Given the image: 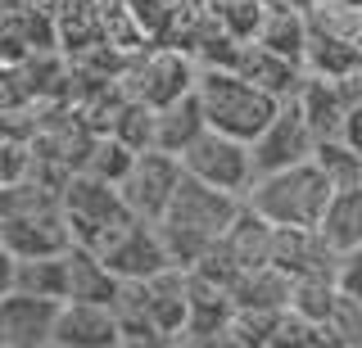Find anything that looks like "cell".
<instances>
[{
	"label": "cell",
	"mask_w": 362,
	"mask_h": 348,
	"mask_svg": "<svg viewBox=\"0 0 362 348\" xmlns=\"http://www.w3.org/2000/svg\"><path fill=\"white\" fill-rule=\"evenodd\" d=\"M331 195H335V181L313 159V163L286 167V172L258 176L254 190L245 195V204L263 212L272 227H322Z\"/></svg>",
	"instance_id": "cell-1"
},
{
	"label": "cell",
	"mask_w": 362,
	"mask_h": 348,
	"mask_svg": "<svg viewBox=\"0 0 362 348\" xmlns=\"http://www.w3.org/2000/svg\"><path fill=\"white\" fill-rule=\"evenodd\" d=\"M199 100L209 114L213 131H226L235 140L254 145L267 131V122L281 114V100H272L267 91H258L245 73L235 68H199Z\"/></svg>",
	"instance_id": "cell-2"
},
{
	"label": "cell",
	"mask_w": 362,
	"mask_h": 348,
	"mask_svg": "<svg viewBox=\"0 0 362 348\" xmlns=\"http://www.w3.org/2000/svg\"><path fill=\"white\" fill-rule=\"evenodd\" d=\"M64 212H68V227H73V240L86 244V249H105V244L118 235L122 227H132L136 212L122 199V186L100 181L90 172H77L73 181L64 186Z\"/></svg>",
	"instance_id": "cell-3"
},
{
	"label": "cell",
	"mask_w": 362,
	"mask_h": 348,
	"mask_svg": "<svg viewBox=\"0 0 362 348\" xmlns=\"http://www.w3.org/2000/svg\"><path fill=\"white\" fill-rule=\"evenodd\" d=\"M195 86H199V64L190 59L186 50H177V46L141 50L132 59L127 77H122V91H127L132 100H141V104H150V109L177 104V100L190 95Z\"/></svg>",
	"instance_id": "cell-4"
},
{
	"label": "cell",
	"mask_w": 362,
	"mask_h": 348,
	"mask_svg": "<svg viewBox=\"0 0 362 348\" xmlns=\"http://www.w3.org/2000/svg\"><path fill=\"white\" fill-rule=\"evenodd\" d=\"M181 163H186L190 176H199V181H209V186H218V190H231V195H240V199L258 181L254 145L226 136V131H213V127L204 131L186 154H181Z\"/></svg>",
	"instance_id": "cell-5"
},
{
	"label": "cell",
	"mask_w": 362,
	"mask_h": 348,
	"mask_svg": "<svg viewBox=\"0 0 362 348\" xmlns=\"http://www.w3.org/2000/svg\"><path fill=\"white\" fill-rule=\"evenodd\" d=\"M181 176H186V163H181L177 154L145 150L141 159H136L132 176L122 181V199H127V208L141 222H163L168 208H173V199H177Z\"/></svg>",
	"instance_id": "cell-6"
},
{
	"label": "cell",
	"mask_w": 362,
	"mask_h": 348,
	"mask_svg": "<svg viewBox=\"0 0 362 348\" xmlns=\"http://www.w3.org/2000/svg\"><path fill=\"white\" fill-rule=\"evenodd\" d=\"M317 131L308 127L303 109L294 104H281V114L267 122V131L254 140V167L258 176L267 172H286V167H299V163H313L317 159Z\"/></svg>",
	"instance_id": "cell-7"
},
{
	"label": "cell",
	"mask_w": 362,
	"mask_h": 348,
	"mask_svg": "<svg viewBox=\"0 0 362 348\" xmlns=\"http://www.w3.org/2000/svg\"><path fill=\"white\" fill-rule=\"evenodd\" d=\"M240 208H245L240 195H231V190H218V186H209V181H199V176L186 172L163 222H177V227H186V231H199V235H213V240H222L226 227L240 217Z\"/></svg>",
	"instance_id": "cell-8"
},
{
	"label": "cell",
	"mask_w": 362,
	"mask_h": 348,
	"mask_svg": "<svg viewBox=\"0 0 362 348\" xmlns=\"http://www.w3.org/2000/svg\"><path fill=\"white\" fill-rule=\"evenodd\" d=\"M0 240H5V258H59V253H68L77 244L64 204L5 217L0 222Z\"/></svg>",
	"instance_id": "cell-9"
},
{
	"label": "cell",
	"mask_w": 362,
	"mask_h": 348,
	"mask_svg": "<svg viewBox=\"0 0 362 348\" xmlns=\"http://www.w3.org/2000/svg\"><path fill=\"white\" fill-rule=\"evenodd\" d=\"M100 258H105V263L113 267V276H122V280H150V276L173 267L158 222H141V217L113 235L105 249H100Z\"/></svg>",
	"instance_id": "cell-10"
},
{
	"label": "cell",
	"mask_w": 362,
	"mask_h": 348,
	"mask_svg": "<svg viewBox=\"0 0 362 348\" xmlns=\"http://www.w3.org/2000/svg\"><path fill=\"white\" fill-rule=\"evenodd\" d=\"M64 303L23 294V289H5L0 303V330H5V348H54V325H59Z\"/></svg>",
	"instance_id": "cell-11"
},
{
	"label": "cell",
	"mask_w": 362,
	"mask_h": 348,
	"mask_svg": "<svg viewBox=\"0 0 362 348\" xmlns=\"http://www.w3.org/2000/svg\"><path fill=\"white\" fill-rule=\"evenodd\" d=\"M272 263H276L281 272H290L294 280H317V276L339 280L344 253H335L331 244L322 240V231H317V227H276Z\"/></svg>",
	"instance_id": "cell-12"
},
{
	"label": "cell",
	"mask_w": 362,
	"mask_h": 348,
	"mask_svg": "<svg viewBox=\"0 0 362 348\" xmlns=\"http://www.w3.org/2000/svg\"><path fill=\"white\" fill-rule=\"evenodd\" d=\"M54 348H122V321L109 303L68 299L54 325Z\"/></svg>",
	"instance_id": "cell-13"
},
{
	"label": "cell",
	"mask_w": 362,
	"mask_h": 348,
	"mask_svg": "<svg viewBox=\"0 0 362 348\" xmlns=\"http://www.w3.org/2000/svg\"><path fill=\"white\" fill-rule=\"evenodd\" d=\"M235 73H245L249 82L258 86V91H267L272 100H281V104L299 100V91L308 86V77H313L303 64H294V59H286V54L258 46V41H249V46H245L240 64H235Z\"/></svg>",
	"instance_id": "cell-14"
},
{
	"label": "cell",
	"mask_w": 362,
	"mask_h": 348,
	"mask_svg": "<svg viewBox=\"0 0 362 348\" xmlns=\"http://www.w3.org/2000/svg\"><path fill=\"white\" fill-rule=\"evenodd\" d=\"M141 294H145V312L163 335L181 340L190 325V272L186 267H168L150 280H141Z\"/></svg>",
	"instance_id": "cell-15"
},
{
	"label": "cell",
	"mask_w": 362,
	"mask_h": 348,
	"mask_svg": "<svg viewBox=\"0 0 362 348\" xmlns=\"http://www.w3.org/2000/svg\"><path fill=\"white\" fill-rule=\"evenodd\" d=\"M122 294V276H113V267L86 244L68 249V299L77 303H118Z\"/></svg>",
	"instance_id": "cell-16"
},
{
	"label": "cell",
	"mask_w": 362,
	"mask_h": 348,
	"mask_svg": "<svg viewBox=\"0 0 362 348\" xmlns=\"http://www.w3.org/2000/svg\"><path fill=\"white\" fill-rule=\"evenodd\" d=\"M254 41L308 68V41H313V23H308V14H303V9L286 5V0H267V18H263V28H258V37H254Z\"/></svg>",
	"instance_id": "cell-17"
},
{
	"label": "cell",
	"mask_w": 362,
	"mask_h": 348,
	"mask_svg": "<svg viewBox=\"0 0 362 348\" xmlns=\"http://www.w3.org/2000/svg\"><path fill=\"white\" fill-rule=\"evenodd\" d=\"M294 104L303 109L308 127L317 131V140H331V136H344V118H349V100L339 91L335 77H308V86L299 91Z\"/></svg>",
	"instance_id": "cell-18"
},
{
	"label": "cell",
	"mask_w": 362,
	"mask_h": 348,
	"mask_svg": "<svg viewBox=\"0 0 362 348\" xmlns=\"http://www.w3.org/2000/svg\"><path fill=\"white\" fill-rule=\"evenodd\" d=\"M235 308H267V312H290L294 303V276L281 272L276 263H263V267H249V272L235 280L231 289Z\"/></svg>",
	"instance_id": "cell-19"
},
{
	"label": "cell",
	"mask_w": 362,
	"mask_h": 348,
	"mask_svg": "<svg viewBox=\"0 0 362 348\" xmlns=\"http://www.w3.org/2000/svg\"><path fill=\"white\" fill-rule=\"evenodd\" d=\"M5 289H23V294L68 303V253H59V258H9Z\"/></svg>",
	"instance_id": "cell-20"
},
{
	"label": "cell",
	"mask_w": 362,
	"mask_h": 348,
	"mask_svg": "<svg viewBox=\"0 0 362 348\" xmlns=\"http://www.w3.org/2000/svg\"><path fill=\"white\" fill-rule=\"evenodd\" d=\"M204 131H209V114H204L199 91H190V95H181L177 104L158 109V145H154V150H168V154L181 159Z\"/></svg>",
	"instance_id": "cell-21"
},
{
	"label": "cell",
	"mask_w": 362,
	"mask_h": 348,
	"mask_svg": "<svg viewBox=\"0 0 362 348\" xmlns=\"http://www.w3.org/2000/svg\"><path fill=\"white\" fill-rule=\"evenodd\" d=\"M317 231L335 253H358L362 249V186H339Z\"/></svg>",
	"instance_id": "cell-22"
},
{
	"label": "cell",
	"mask_w": 362,
	"mask_h": 348,
	"mask_svg": "<svg viewBox=\"0 0 362 348\" xmlns=\"http://www.w3.org/2000/svg\"><path fill=\"white\" fill-rule=\"evenodd\" d=\"M222 244L231 249L235 258H240V267H263L272 263V244H276V227L263 217V212H254V208H240V217L226 227L222 235Z\"/></svg>",
	"instance_id": "cell-23"
},
{
	"label": "cell",
	"mask_w": 362,
	"mask_h": 348,
	"mask_svg": "<svg viewBox=\"0 0 362 348\" xmlns=\"http://www.w3.org/2000/svg\"><path fill=\"white\" fill-rule=\"evenodd\" d=\"M136 159H141V154H136L127 140H118V136H95V145H90V159H86V167H82V172L100 176V181H113V186H122V181L132 176Z\"/></svg>",
	"instance_id": "cell-24"
},
{
	"label": "cell",
	"mask_w": 362,
	"mask_h": 348,
	"mask_svg": "<svg viewBox=\"0 0 362 348\" xmlns=\"http://www.w3.org/2000/svg\"><path fill=\"white\" fill-rule=\"evenodd\" d=\"M109 136L127 140L136 154L154 150V145H158V109L141 104V100H127V104H122V114H118V122H113V131H109Z\"/></svg>",
	"instance_id": "cell-25"
},
{
	"label": "cell",
	"mask_w": 362,
	"mask_h": 348,
	"mask_svg": "<svg viewBox=\"0 0 362 348\" xmlns=\"http://www.w3.org/2000/svg\"><path fill=\"white\" fill-rule=\"evenodd\" d=\"M209 14L240 41H254L267 18V0H209Z\"/></svg>",
	"instance_id": "cell-26"
},
{
	"label": "cell",
	"mask_w": 362,
	"mask_h": 348,
	"mask_svg": "<svg viewBox=\"0 0 362 348\" xmlns=\"http://www.w3.org/2000/svg\"><path fill=\"white\" fill-rule=\"evenodd\" d=\"M339 280L331 276H317V280H294V303L290 308L299 312V317H308V321H331V312H335V303H339Z\"/></svg>",
	"instance_id": "cell-27"
},
{
	"label": "cell",
	"mask_w": 362,
	"mask_h": 348,
	"mask_svg": "<svg viewBox=\"0 0 362 348\" xmlns=\"http://www.w3.org/2000/svg\"><path fill=\"white\" fill-rule=\"evenodd\" d=\"M317 167L335 181V190L339 186H362V154L344 136H331V140L317 145Z\"/></svg>",
	"instance_id": "cell-28"
},
{
	"label": "cell",
	"mask_w": 362,
	"mask_h": 348,
	"mask_svg": "<svg viewBox=\"0 0 362 348\" xmlns=\"http://www.w3.org/2000/svg\"><path fill=\"white\" fill-rule=\"evenodd\" d=\"M267 348H326L322 340V325L308 321V317H299V312H286V317L276 321V330H272V344Z\"/></svg>",
	"instance_id": "cell-29"
},
{
	"label": "cell",
	"mask_w": 362,
	"mask_h": 348,
	"mask_svg": "<svg viewBox=\"0 0 362 348\" xmlns=\"http://www.w3.org/2000/svg\"><path fill=\"white\" fill-rule=\"evenodd\" d=\"M177 348H249V344L226 325V330H213V335H181Z\"/></svg>",
	"instance_id": "cell-30"
},
{
	"label": "cell",
	"mask_w": 362,
	"mask_h": 348,
	"mask_svg": "<svg viewBox=\"0 0 362 348\" xmlns=\"http://www.w3.org/2000/svg\"><path fill=\"white\" fill-rule=\"evenodd\" d=\"M339 289L362 308V249L358 253H344V267H339Z\"/></svg>",
	"instance_id": "cell-31"
},
{
	"label": "cell",
	"mask_w": 362,
	"mask_h": 348,
	"mask_svg": "<svg viewBox=\"0 0 362 348\" xmlns=\"http://www.w3.org/2000/svg\"><path fill=\"white\" fill-rule=\"evenodd\" d=\"M344 140L362 154V104H358V109H349V118H344Z\"/></svg>",
	"instance_id": "cell-32"
},
{
	"label": "cell",
	"mask_w": 362,
	"mask_h": 348,
	"mask_svg": "<svg viewBox=\"0 0 362 348\" xmlns=\"http://www.w3.org/2000/svg\"><path fill=\"white\" fill-rule=\"evenodd\" d=\"M339 91H344L349 109H358V104H362V68H358V73H349V77H339Z\"/></svg>",
	"instance_id": "cell-33"
}]
</instances>
